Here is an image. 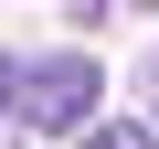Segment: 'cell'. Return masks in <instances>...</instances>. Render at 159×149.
Instances as JSON below:
<instances>
[{"label":"cell","mask_w":159,"mask_h":149,"mask_svg":"<svg viewBox=\"0 0 159 149\" xmlns=\"http://www.w3.org/2000/svg\"><path fill=\"white\" fill-rule=\"evenodd\" d=\"M74 149H159V138H148L138 117H96V128H85V138H74Z\"/></svg>","instance_id":"obj_2"},{"label":"cell","mask_w":159,"mask_h":149,"mask_svg":"<svg viewBox=\"0 0 159 149\" xmlns=\"http://www.w3.org/2000/svg\"><path fill=\"white\" fill-rule=\"evenodd\" d=\"M85 11H159V0H85Z\"/></svg>","instance_id":"obj_3"},{"label":"cell","mask_w":159,"mask_h":149,"mask_svg":"<svg viewBox=\"0 0 159 149\" xmlns=\"http://www.w3.org/2000/svg\"><path fill=\"white\" fill-rule=\"evenodd\" d=\"M148 107H159V74H148Z\"/></svg>","instance_id":"obj_4"},{"label":"cell","mask_w":159,"mask_h":149,"mask_svg":"<svg viewBox=\"0 0 159 149\" xmlns=\"http://www.w3.org/2000/svg\"><path fill=\"white\" fill-rule=\"evenodd\" d=\"M96 96H106V64L74 43V53H21V64H0V107H11L21 128H43V138H85L96 128Z\"/></svg>","instance_id":"obj_1"}]
</instances>
